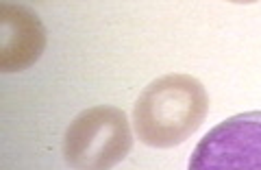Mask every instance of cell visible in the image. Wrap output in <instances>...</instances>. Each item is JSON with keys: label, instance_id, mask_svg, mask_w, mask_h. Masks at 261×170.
<instances>
[{"label": "cell", "instance_id": "1", "mask_svg": "<svg viewBox=\"0 0 261 170\" xmlns=\"http://www.w3.org/2000/svg\"><path fill=\"white\" fill-rule=\"evenodd\" d=\"M209 96L190 75H166L146 87L133 109L135 133L146 147L172 149L205 123Z\"/></svg>", "mask_w": 261, "mask_h": 170}, {"label": "cell", "instance_id": "2", "mask_svg": "<svg viewBox=\"0 0 261 170\" xmlns=\"http://www.w3.org/2000/svg\"><path fill=\"white\" fill-rule=\"evenodd\" d=\"M133 149L124 111L98 105L81 111L63 135V157L74 170H111Z\"/></svg>", "mask_w": 261, "mask_h": 170}, {"label": "cell", "instance_id": "3", "mask_svg": "<svg viewBox=\"0 0 261 170\" xmlns=\"http://www.w3.org/2000/svg\"><path fill=\"white\" fill-rule=\"evenodd\" d=\"M187 170H261V111L216 125L196 144Z\"/></svg>", "mask_w": 261, "mask_h": 170}, {"label": "cell", "instance_id": "4", "mask_svg": "<svg viewBox=\"0 0 261 170\" xmlns=\"http://www.w3.org/2000/svg\"><path fill=\"white\" fill-rule=\"evenodd\" d=\"M46 48V29L39 15L24 5H0V70H27Z\"/></svg>", "mask_w": 261, "mask_h": 170}]
</instances>
